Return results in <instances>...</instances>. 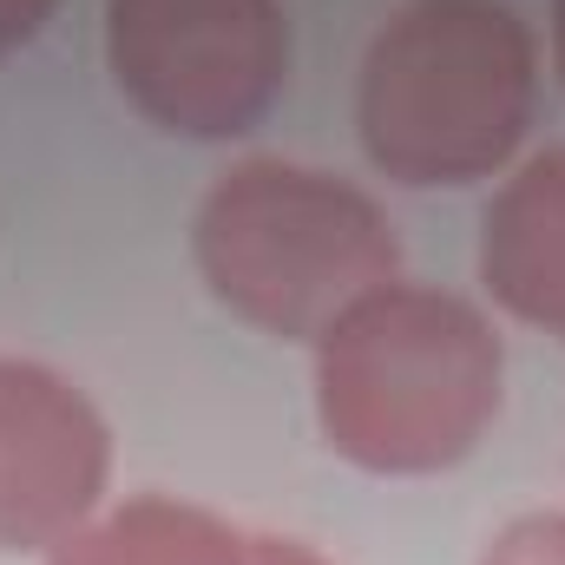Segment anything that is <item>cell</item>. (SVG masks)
Here are the masks:
<instances>
[{"label": "cell", "mask_w": 565, "mask_h": 565, "mask_svg": "<svg viewBox=\"0 0 565 565\" xmlns=\"http://www.w3.org/2000/svg\"><path fill=\"white\" fill-rule=\"evenodd\" d=\"M480 565H565V513H520V520H507L487 540Z\"/></svg>", "instance_id": "obj_8"}, {"label": "cell", "mask_w": 565, "mask_h": 565, "mask_svg": "<svg viewBox=\"0 0 565 565\" xmlns=\"http://www.w3.org/2000/svg\"><path fill=\"white\" fill-rule=\"evenodd\" d=\"M480 282L507 316L565 342V145L533 151L480 217Z\"/></svg>", "instance_id": "obj_6"}, {"label": "cell", "mask_w": 565, "mask_h": 565, "mask_svg": "<svg viewBox=\"0 0 565 565\" xmlns=\"http://www.w3.org/2000/svg\"><path fill=\"white\" fill-rule=\"evenodd\" d=\"M60 0H0V60L20 53L26 40H40V26L53 20Z\"/></svg>", "instance_id": "obj_9"}, {"label": "cell", "mask_w": 565, "mask_h": 565, "mask_svg": "<svg viewBox=\"0 0 565 565\" xmlns=\"http://www.w3.org/2000/svg\"><path fill=\"white\" fill-rule=\"evenodd\" d=\"M250 565H329L316 546L282 540V533H250Z\"/></svg>", "instance_id": "obj_10"}, {"label": "cell", "mask_w": 565, "mask_h": 565, "mask_svg": "<svg viewBox=\"0 0 565 565\" xmlns=\"http://www.w3.org/2000/svg\"><path fill=\"white\" fill-rule=\"evenodd\" d=\"M113 480V427L93 395L26 355H0V553H53Z\"/></svg>", "instance_id": "obj_5"}, {"label": "cell", "mask_w": 565, "mask_h": 565, "mask_svg": "<svg viewBox=\"0 0 565 565\" xmlns=\"http://www.w3.org/2000/svg\"><path fill=\"white\" fill-rule=\"evenodd\" d=\"M507 349L480 302L434 282H382L316 335L322 440L382 480L460 467L500 415Z\"/></svg>", "instance_id": "obj_1"}, {"label": "cell", "mask_w": 565, "mask_h": 565, "mask_svg": "<svg viewBox=\"0 0 565 565\" xmlns=\"http://www.w3.org/2000/svg\"><path fill=\"white\" fill-rule=\"evenodd\" d=\"M553 73L565 79V0H553Z\"/></svg>", "instance_id": "obj_11"}, {"label": "cell", "mask_w": 565, "mask_h": 565, "mask_svg": "<svg viewBox=\"0 0 565 565\" xmlns=\"http://www.w3.org/2000/svg\"><path fill=\"white\" fill-rule=\"evenodd\" d=\"M540 40L513 0H402L355 79V132L382 178L434 191L507 171L533 126Z\"/></svg>", "instance_id": "obj_2"}, {"label": "cell", "mask_w": 565, "mask_h": 565, "mask_svg": "<svg viewBox=\"0 0 565 565\" xmlns=\"http://www.w3.org/2000/svg\"><path fill=\"white\" fill-rule=\"evenodd\" d=\"M191 257L237 322L316 342L355 296L395 282L402 237L362 184L296 158H244L204 191Z\"/></svg>", "instance_id": "obj_3"}, {"label": "cell", "mask_w": 565, "mask_h": 565, "mask_svg": "<svg viewBox=\"0 0 565 565\" xmlns=\"http://www.w3.org/2000/svg\"><path fill=\"white\" fill-rule=\"evenodd\" d=\"M106 66L158 132L237 139L282 99L289 20L282 0H106Z\"/></svg>", "instance_id": "obj_4"}, {"label": "cell", "mask_w": 565, "mask_h": 565, "mask_svg": "<svg viewBox=\"0 0 565 565\" xmlns=\"http://www.w3.org/2000/svg\"><path fill=\"white\" fill-rule=\"evenodd\" d=\"M46 565H250V533H237L211 507L139 493L73 526Z\"/></svg>", "instance_id": "obj_7"}]
</instances>
